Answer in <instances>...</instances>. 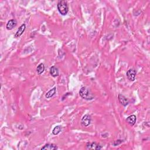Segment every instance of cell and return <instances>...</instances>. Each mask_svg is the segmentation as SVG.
Segmentation results:
<instances>
[{
    "label": "cell",
    "mask_w": 150,
    "mask_h": 150,
    "mask_svg": "<svg viewBox=\"0 0 150 150\" xmlns=\"http://www.w3.org/2000/svg\"><path fill=\"white\" fill-rule=\"evenodd\" d=\"M79 94L82 99L87 100H92L94 97V95L90 92V90L85 87H83L80 89L79 91Z\"/></svg>",
    "instance_id": "6da1fadb"
},
{
    "label": "cell",
    "mask_w": 150,
    "mask_h": 150,
    "mask_svg": "<svg viewBox=\"0 0 150 150\" xmlns=\"http://www.w3.org/2000/svg\"><path fill=\"white\" fill-rule=\"evenodd\" d=\"M57 9L62 15H66L69 11L68 3L66 1H60L57 4Z\"/></svg>",
    "instance_id": "7a4b0ae2"
},
{
    "label": "cell",
    "mask_w": 150,
    "mask_h": 150,
    "mask_svg": "<svg viewBox=\"0 0 150 150\" xmlns=\"http://www.w3.org/2000/svg\"><path fill=\"white\" fill-rule=\"evenodd\" d=\"M91 121H92L91 116L89 114H86L83 117L81 120V124L83 126L87 127L90 124Z\"/></svg>",
    "instance_id": "3957f363"
},
{
    "label": "cell",
    "mask_w": 150,
    "mask_h": 150,
    "mask_svg": "<svg viewBox=\"0 0 150 150\" xmlns=\"http://www.w3.org/2000/svg\"><path fill=\"white\" fill-rule=\"evenodd\" d=\"M86 149H97V150H99V149H101L103 148V147H101V145L100 144H97L95 142H88L86 144Z\"/></svg>",
    "instance_id": "277c9868"
},
{
    "label": "cell",
    "mask_w": 150,
    "mask_h": 150,
    "mask_svg": "<svg viewBox=\"0 0 150 150\" xmlns=\"http://www.w3.org/2000/svg\"><path fill=\"white\" fill-rule=\"evenodd\" d=\"M136 71L133 69H130L127 71V77L130 81H134L136 76Z\"/></svg>",
    "instance_id": "5b68a950"
},
{
    "label": "cell",
    "mask_w": 150,
    "mask_h": 150,
    "mask_svg": "<svg viewBox=\"0 0 150 150\" xmlns=\"http://www.w3.org/2000/svg\"><path fill=\"white\" fill-rule=\"evenodd\" d=\"M118 99H119V102L123 106H127L128 105V103H129L128 100L126 97L125 96L122 95V94H119Z\"/></svg>",
    "instance_id": "8992f818"
},
{
    "label": "cell",
    "mask_w": 150,
    "mask_h": 150,
    "mask_svg": "<svg viewBox=\"0 0 150 150\" xmlns=\"http://www.w3.org/2000/svg\"><path fill=\"white\" fill-rule=\"evenodd\" d=\"M25 28H26V25H25V24H23L19 28V29H18L17 32H16L15 35V38H18V37L21 36L24 32Z\"/></svg>",
    "instance_id": "52a82bcc"
},
{
    "label": "cell",
    "mask_w": 150,
    "mask_h": 150,
    "mask_svg": "<svg viewBox=\"0 0 150 150\" xmlns=\"http://www.w3.org/2000/svg\"><path fill=\"white\" fill-rule=\"evenodd\" d=\"M17 21L15 19H11L9 21L7 24L6 25V28L8 30H11L12 29L16 27L17 25Z\"/></svg>",
    "instance_id": "ba28073f"
},
{
    "label": "cell",
    "mask_w": 150,
    "mask_h": 150,
    "mask_svg": "<svg viewBox=\"0 0 150 150\" xmlns=\"http://www.w3.org/2000/svg\"><path fill=\"white\" fill-rule=\"evenodd\" d=\"M50 74L52 75V76L56 77L59 76V70L56 66H53L50 69Z\"/></svg>",
    "instance_id": "9c48e42d"
},
{
    "label": "cell",
    "mask_w": 150,
    "mask_h": 150,
    "mask_svg": "<svg viewBox=\"0 0 150 150\" xmlns=\"http://www.w3.org/2000/svg\"><path fill=\"white\" fill-rule=\"evenodd\" d=\"M136 120H137V117H136L135 115H131V116L128 117L126 119V121L129 124H130L131 126L134 125Z\"/></svg>",
    "instance_id": "30bf717a"
},
{
    "label": "cell",
    "mask_w": 150,
    "mask_h": 150,
    "mask_svg": "<svg viewBox=\"0 0 150 150\" xmlns=\"http://www.w3.org/2000/svg\"><path fill=\"white\" fill-rule=\"evenodd\" d=\"M57 149V147L54 144H47L43 146L41 149L43 150H55Z\"/></svg>",
    "instance_id": "8fae6325"
},
{
    "label": "cell",
    "mask_w": 150,
    "mask_h": 150,
    "mask_svg": "<svg viewBox=\"0 0 150 150\" xmlns=\"http://www.w3.org/2000/svg\"><path fill=\"white\" fill-rule=\"evenodd\" d=\"M56 87H54V88L52 89L51 90H50L47 92V94H46L45 97H47V99H49V98H51L53 96H54L55 93H56Z\"/></svg>",
    "instance_id": "7c38bea8"
},
{
    "label": "cell",
    "mask_w": 150,
    "mask_h": 150,
    "mask_svg": "<svg viewBox=\"0 0 150 150\" xmlns=\"http://www.w3.org/2000/svg\"><path fill=\"white\" fill-rule=\"evenodd\" d=\"M45 70V66L43 63H40L36 68V72L38 75H41Z\"/></svg>",
    "instance_id": "4fadbf2b"
},
{
    "label": "cell",
    "mask_w": 150,
    "mask_h": 150,
    "mask_svg": "<svg viewBox=\"0 0 150 150\" xmlns=\"http://www.w3.org/2000/svg\"><path fill=\"white\" fill-rule=\"evenodd\" d=\"M62 130V127L60 126H57L54 128V130L52 131V133L54 134V135H57L58 134L61 132Z\"/></svg>",
    "instance_id": "5bb4252c"
}]
</instances>
